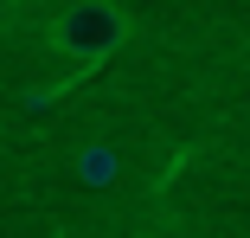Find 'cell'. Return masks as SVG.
<instances>
[{
    "label": "cell",
    "mask_w": 250,
    "mask_h": 238,
    "mask_svg": "<svg viewBox=\"0 0 250 238\" xmlns=\"http://www.w3.org/2000/svg\"><path fill=\"white\" fill-rule=\"evenodd\" d=\"M77 180H83V187H116V180H122V161H116V148L90 142V148L77 155Z\"/></svg>",
    "instance_id": "cell-2"
},
{
    "label": "cell",
    "mask_w": 250,
    "mask_h": 238,
    "mask_svg": "<svg viewBox=\"0 0 250 238\" xmlns=\"http://www.w3.org/2000/svg\"><path fill=\"white\" fill-rule=\"evenodd\" d=\"M52 45L77 71H96V65H109L128 45V13L116 0H71V7L52 20Z\"/></svg>",
    "instance_id": "cell-1"
}]
</instances>
